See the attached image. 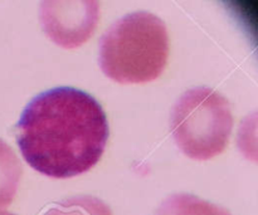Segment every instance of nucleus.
Returning <instances> with one entry per match:
<instances>
[{
  "label": "nucleus",
  "mask_w": 258,
  "mask_h": 215,
  "mask_svg": "<svg viewBox=\"0 0 258 215\" xmlns=\"http://www.w3.org/2000/svg\"><path fill=\"white\" fill-rule=\"evenodd\" d=\"M232 127L228 101L211 88L186 91L171 111L170 128L175 144L194 160H209L223 153Z\"/></svg>",
  "instance_id": "nucleus-3"
},
{
  "label": "nucleus",
  "mask_w": 258,
  "mask_h": 215,
  "mask_svg": "<svg viewBox=\"0 0 258 215\" xmlns=\"http://www.w3.org/2000/svg\"><path fill=\"white\" fill-rule=\"evenodd\" d=\"M155 215H231V213L196 195L174 194L160 204Z\"/></svg>",
  "instance_id": "nucleus-6"
},
{
  "label": "nucleus",
  "mask_w": 258,
  "mask_h": 215,
  "mask_svg": "<svg viewBox=\"0 0 258 215\" xmlns=\"http://www.w3.org/2000/svg\"><path fill=\"white\" fill-rule=\"evenodd\" d=\"M44 215H112V211L101 199L81 195L55 204Z\"/></svg>",
  "instance_id": "nucleus-7"
},
{
  "label": "nucleus",
  "mask_w": 258,
  "mask_h": 215,
  "mask_svg": "<svg viewBox=\"0 0 258 215\" xmlns=\"http://www.w3.org/2000/svg\"><path fill=\"white\" fill-rule=\"evenodd\" d=\"M0 215H15V214L8 213V211H0Z\"/></svg>",
  "instance_id": "nucleus-9"
},
{
  "label": "nucleus",
  "mask_w": 258,
  "mask_h": 215,
  "mask_svg": "<svg viewBox=\"0 0 258 215\" xmlns=\"http://www.w3.org/2000/svg\"><path fill=\"white\" fill-rule=\"evenodd\" d=\"M237 146L247 160L258 164V111L242 120L237 135Z\"/></svg>",
  "instance_id": "nucleus-8"
},
{
  "label": "nucleus",
  "mask_w": 258,
  "mask_h": 215,
  "mask_svg": "<svg viewBox=\"0 0 258 215\" xmlns=\"http://www.w3.org/2000/svg\"><path fill=\"white\" fill-rule=\"evenodd\" d=\"M17 142L38 173L68 179L87 173L100 161L108 123L100 103L83 91L58 87L40 93L23 111Z\"/></svg>",
  "instance_id": "nucleus-1"
},
{
  "label": "nucleus",
  "mask_w": 258,
  "mask_h": 215,
  "mask_svg": "<svg viewBox=\"0 0 258 215\" xmlns=\"http://www.w3.org/2000/svg\"><path fill=\"white\" fill-rule=\"evenodd\" d=\"M169 54L163 20L146 12L128 14L113 23L100 40L98 63L118 83H146L160 77Z\"/></svg>",
  "instance_id": "nucleus-2"
},
{
  "label": "nucleus",
  "mask_w": 258,
  "mask_h": 215,
  "mask_svg": "<svg viewBox=\"0 0 258 215\" xmlns=\"http://www.w3.org/2000/svg\"><path fill=\"white\" fill-rule=\"evenodd\" d=\"M23 168L13 149L0 138V209L14 200L22 179Z\"/></svg>",
  "instance_id": "nucleus-5"
},
{
  "label": "nucleus",
  "mask_w": 258,
  "mask_h": 215,
  "mask_svg": "<svg viewBox=\"0 0 258 215\" xmlns=\"http://www.w3.org/2000/svg\"><path fill=\"white\" fill-rule=\"evenodd\" d=\"M39 19L45 35L59 47L85 44L100 20L98 0H42Z\"/></svg>",
  "instance_id": "nucleus-4"
}]
</instances>
